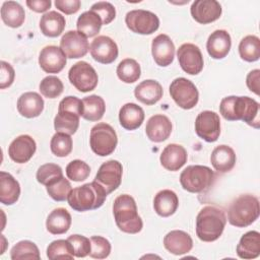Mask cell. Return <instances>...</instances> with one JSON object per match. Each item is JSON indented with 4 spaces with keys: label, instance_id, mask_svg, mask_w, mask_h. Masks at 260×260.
Returning <instances> with one entry per match:
<instances>
[{
    "label": "cell",
    "instance_id": "cell-1",
    "mask_svg": "<svg viewBox=\"0 0 260 260\" xmlns=\"http://www.w3.org/2000/svg\"><path fill=\"white\" fill-rule=\"evenodd\" d=\"M219 112L228 121L242 120L256 129L260 127L259 103L252 98L225 96L219 104Z\"/></svg>",
    "mask_w": 260,
    "mask_h": 260
},
{
    "label": "cell",
    "instance_id": "cell-16",
    "mask_svg": "<svg viewBox=\"0 0 260 260\" xmlns=\"http://www.w3.org/2000/svg\"><path fill=\"white\" fill-rule=\"evenodd\" d=\"M190 12L198 23L208 24L220 17L222 9L216 0H196L192 3Z\"/></svg>",
    "mask_w": 260,
    "mask_h": 260
},
{
    "label": "cell",
    "instance_id": "cell-30",
    "mask_svg": "<svg viewBox=\"0 0 260 260\" xmlns=\"http://www.w3.org/2000/svg\"><path fill=\"white\" fill-rule=\"evenodd\" d=\"M20 195V185L7 172H0V201L5 205L16 203Z\"/></svg>",
    "mask_w": 260,
    "mask_h": 260
},
{
    "label": "cell",
    "instance_id": "cell-3",
    "mask_svg": "<svg viewBox=\"0 0 260 260\" xmlns=\"http://www.w3.org/2000/svg\"><path fill=\"white\" fill-rule=\"evenodd\" d=\"M113 214L117 226L127 234H137L143 228L141 217L137 212V205L129 194L119 195L113 204Z\"/></svg>",
    "mask_w": 260,
    "mask_h": 260
},
{
    "label": "cell",
    "instance_id": "cell-32",
    "mask_svg": "<svg viewBox=\"0 0 260 260\" xmlns=\"http://www.w3.org/2000/svg\"><path fill=\"white\" fill-rule=\"evenodd\" d=\"M71 215L67 209L58 207L51 211L46 220L47 231L52 235H62L68 232L71 225Z\"/></svg>",
    "mask_w": 260,
    "mask_h": 260
},
{
    "label": "cell",
    "instance_id": "cell-5",
    "mask_svg": "<svg viewBox=\"0 0 260 260\" xmlns=\"http://www.w3.org/2000/svg\"><path fill=\"white\" fill-rule=\"evenodd\" d=\"M260 213V204L256 196L243 194L232 201L228 209V220L236 228L252 224Z\"/></svg>",
    "mask_w": 260,
    "mask_h": 260
},
{
    "label": "cell",
    "instance_id": "cell-18",
    "mask_svg": "<svg viewBox=\"0 0 260 260\" xmlns=\"http://www.w3.org/2000/svg\"><path fill=\"white\" fill-rule=\"evenodd\" d=\"M36 150L37 143L35 139L29 135L23 134L12 140L8 147V155L13 161L24 164L32 157Z\"/></svg>",
    "mask_w": 260,
    "mask_h": 260
},
{
    "label": "cell",
    "instance_id": "cell-38",
    "mask_svg": "<svg viewBox=\"0 0 260 260\" xmlns=\"http://www.w3.org/2000/svg\"><path fill=\"white\" fill-rule=\"evenodd\" d=\"M117 76L125 83L137 81L141 75V69L138 62L132 58L122 60L117 66Z\"/></svg>",
    "mask_w": 260,
    "mask_h": 260
},
{
    "label": "cell",
    "instance_id": "cell-27",
    "mask_svg": "<svg viewBox=\"0 0 260 260\" xmlns=\"http://www.w3.org/2000/svg\"><path fill=\"white\" fill-rule=\"evenodd\" d=\"M119 121L124 129L129 131L135 130L144 121V111L134 103H127L119 111Z\"/></svg>",
    "mask_w": 260,
    "mask_h": 260
},
{
    "label": "cell",
    "instance_id": "cell-9",
    "mask_svg": "<svg viewBox=\"0 0 260 260\" xmlns=\"http://www.w3.org/2000/svg\"><path fill=\"white\" fill-rule=\"evenodd\" d=\"M68 78L71 84L81 92L93 90L99 81L94 68L85 61H79L69 69Z\"/></svg>",
    "mask_w": 260,
    "mask_h": 260
},
{
    "label": "cell",
    "instance_id": "cell-14",
    "mask_svg": "<svg viewBox=\"0 0 260 260\" xmlns=\"http://www.w3.org/2000/svg\"><path fill=\"white\" fill-rule=\"evenodd\" d=\"M60 48L66 57L78 59L84 57L89 49L87 38L78 30L65 32L60 40Z\"/></svg>",
    "mask_w": 260,
    "mask_h": 260
},
{
    "label": "cell",
    "instance_id": "cell-26",
    "mask_svg": "<svg viewBox=\"0 0 260 260\" xmlns=\"http://www.w3.org/2000/svg\"><path fill=\"white\" fill-rule=\"evenodd\" d=\"M236 153L234 149L225 144L216 146L210 155V162L213 169L219 173L230 172L236 165Z\"/></svg>",
    "mask_w": 260,
    "mask_h": 260
},
{
    "label": "cell",
    "instance_id": "cell-50",
    "mask_svg": "<svg viewBox=\"0 0 260 260\" xmlns=\"http://www.w3.org/2000/svg\"><path fill=\"white\" fill-rule=\"evenodd\" d=\"M55 6L58 10L69 15L76 13L79 10L81 2L79 0H56Z\"/></svg>",
    "mask_w": 260,
    "mask_h": 260
},
{
    "label": "cell",
    "instance_id": "cell-49",
    "mask_svg": "<svg viewBox=\"0 0 260 260\" xmlns=\"http://www.w3.org/2000/svg\"><path fill=\"white\" fill-rule=\"evenodd\" d=\"M0 65H1L0 88L4 89L6 87H9L13 83L14 77H15V72H14L13 67L5 61H1Z\"/></svg>",
    "mask_w": 260,
    "mask_h": 260
},
{
    "label": "cell",
    "instance_id": "cell-34",
    "mask_svg": "<svg viewBox=\"0 0 260 260\" xmlns=\"http://www.w3.org/2000/svg\"><path fill=\"white\" fill-rule=\"evenodd\" d=\"M1 18L7 26L16 28L24 22L25 12L18 2L5 1L1 7Z\"/></svg>",
    "mask_w": 260,
    "mask_h": 260
},
{
    "label": "cell",
    "instance_id": "cell-25",
    "mask_svg": "<svg viewBox=\"0 0 260 260\" xmlns=\"http://www.w3.org/2000/svg\"><path fill=\"white\" fill-rule=\"evenodd\" d=\"M162 86L159 82L153 79L141 81L134 89L135 98L146 106L156 104L162 98Z\"/></svg>",
    "mask_w": 260,
    "mask_h": 260
},
{
    "label": "cell",
    "instance_id": "cell-44",
    "mask_svg": "<svg viewBox=\"0 0 260 260\" xmlns=\"http://www.w3.org/2000/svg\"><path fill=\"white\" fill-rule=\"evenodd\" d=\"M46 190L50 197L55 201H65L72 190L70 182L64 178V176L57 181L46 186Z\"/></svg>",
    "mask_w": 260,
    "mask_h": 260
},
{
    "label": "cell",
    "instance_id": "cell-48",
    "mask_svg": "<svg viewBox=\"0 0 260 260\" xmlns=\"http://www.w3.org/2000/svg\"><path fill=\"white\" fill-rule=\"evenodd\" d=\"M90 10L100 15L103 20V24H109L116 17V9L114 5L107 1H100L94 3L90 7Z\"/></svg>",
    "mask_w": 260,
    "mask_h": 260
},
{
    "label": "cell",
    "instance_id": "cell-43",
    "mask_svg": "<svg viewBox=\"0 0 260 260\" xmlns=\"http://www.w3.org/2000/svg\"><path fill=\"white\" fill-rule=\"evenodd\" d=\"M63 82L59 77L54 75L45 77L40 83V91L47 99L58 98L63 92Z\"/></svg>",
    "mask_w": 260,
    "mask_h": 260
},
{
    "label": "cell",
    "instance_id": "cell-4",
    "mask_svg": "<svg viewBox=\"0 0 260 260\" xmlns=\"http://www.w3.org/2000/svg\"><path fill=\"white\" fill-rule=\"evenodd\" d=\"M107 196L108 194L105 189L93 181L73 188L67 197V201L72 209L83 212L100 208L104 204Z\"/></svg>",
    "mask_w": 260,
    "mask_h": 260
},
{
    "label": "cell",
    "instance_id": "cell-45",
    "mask_svg": "<svg viewBox=\"0 0 260 260\" xmlns=\"http://www.w3.org/2000/svg\"><path fill=\"white\" fill-rule=\"evenodd\" d=\"M65 171L68 179L74 182H81L88 178L90 167L81 159H74L67 165Z\"/></svg>",
    "mask_w": 260,
    "mask_h": 260
},
{
    "label": "cell",
    "instance_id": "cell-24",
    "mask_svg": "<svg viewBox=\"0 0 260 260\" xmlns=\"http://www.w3.org/2000/svg\"><path fill=\"white\" fill-rule=\"evenodd\" d=\"M16 107L22 117L36 118L44 110V100L38 92L27 91L18 98Z\"/></svg>",
    "mask_w": 260,
    "mask_h": 260
},
{
    "label": "cell",
    "instance_id": "cell-22",
    "mask_svg": "<svg viewBox=\"0 0 260 260\" xmlns=\"http://www.w3.org/2000/svg\"><path fill=\"white\" fill-rule=\"evenodd\" d=\"M232 47V39L230 34L224 29H216L208 37L206 49L209 56L213 59L224 58Z\"/></svg>",
    "mask_w": 260,
    "mask_h": 260
},
{
    "label": "cell",
    "instance_id": "cell-15",
    "mask_svg": "<svg viewBox=\"0 0 260 260\" xmlns=\"http://www.w3.org/2000/svg\"><path fill=\"white\" fill-rule=\"evenodd\" d=\"M91 57L99 63L111 64L118 57V46L108 36H98L89 46Z\"/></svg>",
    "mask_w": 260,
    "mask_h": 260
},
{
    "label": "cell",
    "instance_id": "cell-35",
    "mask_svg": "<svg viewBox=\"0 0 260 260\" xmlns=\"http://www.w3.org/2000/svg\"><path fill=\"white\" fill-rule=\"evenodd\" d=\"M82 115L81 117L87 121L95 122L103 118L106 112V104L102 96L91 94L82 100Z\"/></svg>",
    "mask_w": 260,
    "mask_h": 260
},
{
    "label": "cell",
    "instance_id": "cell-51",
    "mask_svg": "<svg viewBox=\"0 0 260 260\" xmlns=\"http://www.w3.org/2000/svg\"><path fill=\"white\" fill-rule=\"evenodd\" d=\"M259 80H260L259 69H254L250 71L246 77V84L248 88L257 95H259Z\"/></svg>",
    "mask_w": 260,
    "mask_h": 260
},
{
    "label": "cell",
    "instance_id": "cell-23",
    "mask_svg": "<svg viewBox=\"0 0 260 260\" xmlns=\"http://www.w3.org/2000/svg\"><path fill=\"white\" fill-rule=\"evenodd\" d=\"M164 246L174 255H183L191 251L193 248V240L188 233L174 230L165 236Z\"/></svg>",
    "mask_w": 260,
    "mask_h": 260
},
{
    "label": "cell",
    "instance_id": "cell-37",
    "mask_svg": "<svg viewBox=\"0 0 260 260\" xmlns=\"http://www.w3.org/2000/svg\"><path fill=\"white\" fill-rule=\"evenodd\" d=\"M240 57L247 62H255L260 58V40L257 36L249 35L239 44Z\"/></svg>",
    "mask_w": 260,
    "mask_h": 260
},
{
    "label": "cell",
    "instance_id": "cell-36",
    "mask_svg": "<svg viewBox=\"0 0 260 260\" xmlns=\"http://www.w3.org/2000/svg\"><path fill=\"white\" fill-rule=\"evenodd\" d=\"M103 25V20L98 13L92 10L81 13L77 19L76 27L79 32L84 35L86 38H92L96 36Z\"/></svg>",
    "mask_w": 260,
    "mask_h": 260
},
{
    "label": "cell",
    "instance_id": "cell-12",
    "mask_svg": "<svg viewBox=\"0 0 260 260\" xmlns=\"http://www.w3.org/2000/svg\"><path fill=\"white\" fill-rule=\"evenodd\" d=\"M122 174L123 167L121 162L115 159H111L101 165L93 181L100 184L109 195L120 186L122 181Z\"/></svg>",
    "mask_w": 260,
    "mask_h": 260
},
{
    "label": "cell",
    "instance_id": "cell-21",
    "mask_svg": "<svg viewBox=\"0 0 260 260\" xmlns=\"http://www.w3.org/2000/svg\"><path fill=\"white\" fill-rule=\"evenodd\" d=\"M187 158L188 154L184 146L176 143L167 145L159 156L161 166L171 172L179 171L187 162Z\"/></svg>",
    "mask_w": 260,
    "mask_h": 260
},
{
    "label": "cell",
    "instance_id": "cell-52",
    "mask_svg": "<svg viewBox=\"0 0 260 260\" xmlns=\"http://www.w3.org/2000/svg\"><path fill=\"white\" fill-rule=\"evenodd\" d=\"M26 5L30 10L42 13L47 11L51 7L52 2L51 0H27Z\"/></svg>",
    "mask_w": 260,
    "mask_h": 260
},
{
    "label": "cell",
    "instance_id": "cell-10",
    "mask_svg": "<svg viewBox=\"0 0 260 260\" xmlns=\"http://www.w3.org/2000/svg\"><path fill=\"white\" fill-rule=\"evenodd\" d=\"M125 22L131 31L139 35H151L159 26L157 15L144 9H134L127 12Z\"/></svg>",
    "mask_w": 260,
    "mask_h": 260
},
{
    "label": "cell",
    "instance_id": "cell-42",
    "mask_svg": "<svg viewBox=\"0 0 260 260\" xmlns=\"http://www.w3.org/2000/svg\"><path fill=\"white\" fill-rule=\"evenodd\" d=\"M37 181L42 185H49L63 177V171L60 166L52 162L42 165L37 171Z\"/></svg>",
    "mask_w": 260,
    "mask_h": 260
},
{
    "label": "cell",
    "instance_id": "cell-20",
    "mask_svg": "<svg viewBox=\"0 0 260 260\" xmlns=\"http://www.w3.org/2000/svg\"><path fill=\"white\" fill-rule=\"evenodd\" d=\"M145 133L152 142H162L172 133V122L166 115H153L146 123Z\"/></svg>",
    "mask_w": 260,
    "mask_h": 260
},
{
    "label": "cell",
    "instance_id": "cell-47",
    "mask_svg": "<svg viewBox=\"0 0 260 260\" xmlns=\"http://www.w3.org/2000/svg\"><path fill=\"white\" fill-rule=\"evenodd\" d=\"M67 240L71 243L73 247L75 257L83 258L89 255L91 250L90 239L81 235H71L67 238Z\"/></svg>",
    "mask_w": 260,
    "mask_h": 260
},
{
    "label": "cell",
    "instance_id": "cell-40",
    "mask_svg": "<svg viewBox=\"0 0 260 260\" xmlns=\"http://www.w3.org/2000/svg\"><path fill=\"white\" fill-rule=\"evenodd\" d=\"M47 257L50 260L73 259L74 250L68 240H56L49 244L47 248Z\"/></svg>",
    "mask_w": 260,
    "mask_h": 260
},
{
    "label": "cell",
    "instance_id": "cell-13",
    "mask_svg": "<svg viewBox=\"0 0 260 260\" xmlns=\"http://www.w3.org/2000/svg\"><path fill=\"white\" fill-rule=\"evenodd\" d=\"M195 132L203 140L214 142L220 134V119L213 111H203L195 120Z\"/></svg>",
    "mask_w": 260,
    "mask_h": 260
},
{
    "label": "cell",
    "instance_id": "cell-7",
    "mask_svg": "<svg viewBox=\"0 0 260 260\" xmlns=\"http://www.w3.org/2000/svg\"><path fill=\"white\" fill-rule=\"evenodd\" d=\"M118 137L114 128L107 123H98L90 130L89 145L91 150L100 155L107 156L114 152Z\"/></svg>",
    "mask_w": 260,
    "mask_h": 260
},
{
    "label": "cell",
    "instance_id": "cell-31",
    "mask_svg": "<svg viewBox=\"0 0 260 260\" xmlns=\"http://www.w3.org/2000/svg\"><path fill=\"white\" fill-rule=\"evenodd\" d=\"M237 254L242 259H254L260 254V234L250 231L244 234L237 245Z\"/></svg>",
    "mask_w": 260,
    "mask_h": 260
},
{
    "label": "cell",
    "instance_id": "cell-39",
    "mask_svg": "<svg viewBox=\"0 0 260 260\" xmlns=\"http://www.w3.org/2000/svg\"><path fill=\"white\" fill-rule=\"evenodd\" d=\"M12 260H39L41 258L38 246L28 240H23L14 245L10 251Z\"/></svg>",
    "mask_w": 260,
    "mask_h": 260
},
{
    "label": "cell",
    "instance_id": "cell-46",
    "mask_svg": "<svg viewBox=\"0 0 260 260\" xmlns=\"http://www.w3.org/2000/svg\"><path fill=\"white\" fill-rule=\"evenodd\" d=\"M91 250L89 256L94 259H105L111 253V243L104 237L92 236L90 238Z\"/></svg>",
    "mask_w": 260,
    "mask_h": 260
},
{
    "label": "cell",
    "instance_id": "cell-17",
    "mask_svg": "<svg viewBox=\"0 0 260 260\" xmlns=\"http://www.w3.org/2000/svg\"><path fill=\"white\" fill-rule=\"evenodd\" d=\"M61 48L50 45L42 49L39 55V64L46 73H59L66 65L67 59Z\"/></svg>",
    "mask_w": 260,
    "mask_h": 260
},
{
    "label": "cell",
    "instance_id": "cell-28",
    "mask_svg": "<svg viewBox=\"0 0 260 260\" xmlns=\"http://www.w3.org/2000/svg\"><path fill=\"white\" fill-rule=\"evenodd\" d=\"M179 206V199L177 194L170 190L164 189L156 193L153 199L154 211L162 217L173 215Z\"/></svg>",
    "mask_w": 260,
    "mask_h": 260
},
{
    "label": "cell",
    "instance_id": "cell-6",
    "mask_svg": "<svg viewBox=\"0 0 260 260\" xmlns=\"http://www.w3.org/2000/svg\"><path fill=\"white\" fill-rule=\"evenodd\" d=\"M215 180L214 172L201 165L188 166L180 175V183L184 190L191 193H201L206 191Z\"/></svg>",
    "mask_w": 260,
    "mask_h": 260
},
{
    "label": "cell",
    "instance_id": "cell-2",
    "mask_svg": "<svg viewBox=\"0 0 260 260\" xmlns=\"http://www.w3.org/2000/svg\"><path fill=\"white\" fill-rule=\"evenodd\" d=\"M226 223L225 212L215 205L204 206L196 217V235L203 242L216 241L222 234Z\"/></svg>",
    "mask_w": 260,
    "mask_h": 260
},
{
    "label": "cell",
    "instance_id": "cell-8",
    "mask_svg": "<svg viewBox=\"0 0 260 260\" xmlns=\"http://www.w3.org/2000/svg\"><path fill=\"white\" fill-rule=\"evenodd\" d=\"M170 94L174 102L184 110L194 108L199 100L197 87L191 80L185 77H178L172 81Z\"/></svg>",
    "mask_w": 260,
    "mask_h": 260
},
{
    "label": "cell",
    "instance_id": "cell-33",
    "mask_svg": "<svg viewBox=\"0 0 260 260\" xmlns=\"http://www.w3.org/2000/svg\"><path fill=\"white\" fill-rule=\"evenodd\" d=\"M65 17L54 10L46 12L40 19V29L44 36L49 38L60 36L65 28Z\"/></svg>",
    "mask_w": 260,
    "mask_h": 260
},
{
    "label": "cell",
    "instance_id": "cell-11",
    "mask_svg": "<svg viewBox=\"0 0 260 260\" xmlns=\"http://www.w3.org/2000/svg\"><path fill=\"white\" fill-rule=\"evenodd\" d=\"M177 57L181 68L186 73L196 75L202 71L204 61L198 46L191 43L181 45L177 51Z\"/></svg>",
    "mask_w": 260,
    "mask_h": 260
},
{
    "label": "cell",
    "instance_id": "cell-41",
    "mask_svg": "<svg viewBox=\"0 0 260 260\" xmlns=\"http://www.w3.org/2000/svg\"><path fill=\"white\" fill-rule=\"evenodd\" d=\"M72 146L71 136L63 132H56L50 142L51 151L58 157L67 156L72 151Z\"/></svg>",
    "mask_w": 260,
    "mask_h": 260
},
{
    "label": "cell",
    "instance_id": "cell-29",
    "mask_svg": "<svg viewBox=\"0 0 260 260\" xmlns=\"http://www.w3.org/2000/svg\"><path fill=\"white\" fill-rule=\"evenodd\" d=\"M80 117V114L75 111L58 107V113L54 118L56 132H63L69 135L74 134L78 129Z\"/></svg>",
    "mask_w": 260,
    "mask_h": 260
},
{
    "label": "cell",
    "instance_id": "cell-19",
    "mask_svg": "<svg viewBox=\"0 0 260 260\" xmlns=\"http://www.w3.org/2000/svg\"><path fill=\"white\" fill-rule=\"evenodd\" d=\"M151 54L154 62L160 67L171 65L175 57V45L168 35L156 36L151 43Z\"/></svg>",
    "mask_w": 260,
    "mask_h": 260
}]
</instances>
